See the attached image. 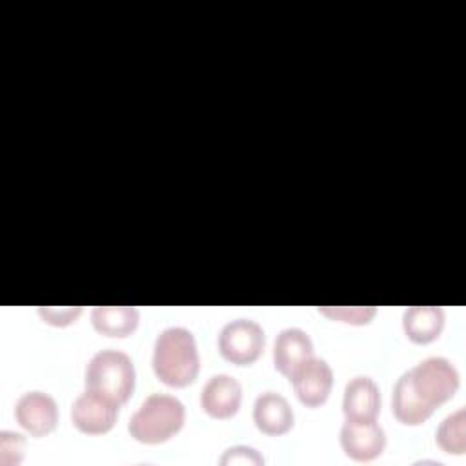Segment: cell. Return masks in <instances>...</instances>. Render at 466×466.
Wrapping results in <instances>:
<instances>
[{"label": "cell", "instance_id": "obj_1", "mask_svg": "<svg viewBox=\"0 0 466 466\" xmlns=\"http://www.w3.org/2000/svg\"><path fill=\"white\" fill-rule=\"evenodd\" d=\"M459 386L461 373L450 359L426 357L397 379L391 395L393 417L404 426H419L451 400Z\"/></svg>", "mask_w": 466, "mask_h": 466}, {"label": "cell", "instance_id": "obj_2", "mask_svg": "<svg viewBox=\"0 0 466 466\" xmlns=\"http://www.w3.org/2000/svg\"><path fill=\"white\" fill-rule=\"evenodd\" d=\"M153 371L169 388H186L200 371V355L195 335L184 326L162 329L153 346Z\"/></svg>", "mask_w": 466, "mask_h": 466}, {"label": "cell", "instance_id": "obj_3", "mask_svg": "<svg viewBox=\"0 0 466 466\" xmlns=\"http://www.w3.org/2000/svg\"><path fill=\"white\" fill-rule=\"evenodd\" d=\"M186 422L184 402L169 393L147 395L127 422L129 435L142 444H162L175 437Z\"/></svg>", "mask_w": 466, "mask_h": 466}, {"label": "cell", "instance_id": "obj_4", "mask_svg": "<svg viewBox=\"0 0 466 466\" xmlns=\"http://www.w3.org/2000/svg\"><path fill=\"white\" fill-rule=\"evenodd\" d=\"M84 382L87 390L98 391L122 406L135 391L137 370L127 353L107 348L96 351L89 359Z\"/></svg>", "mask_w": 466, "mask_h": 466}, {"label": "cell", "instance_id": "obj_5", "mask_svg": "<svg viewBox=\"0 0 466 466\" xmlns=\"http://www.w3.org/2000/svg\"><path fill=\"white\" fill-rule=\"evenodd\" d=\"M217 344L220 355L228 362L235 366H249L262 355L266 335L257 320L240 317L222 326Z\"/></svg>", "mask_w": 466, "mask_h": 466}, {"label": "cell", "instance_id": "obj_6", "mask_svg": "<svg viewBox=\"0 0 466 466\" xmlns=\"http://www.w3.org/2000/svg\"><path fill=\"white\" fill-rule=\"evenodd\" d=\"M118 411V402L86 388L71 404V422L80 433L104 435L116 424Z\"/></svg>", "mask_w": 466, "mask_h": 466}, {"label": "cell", "instance_id": "obj_7", "mask_svg": "<svg viewBox=\"0 0 466 466\" xmlns=\"http://www.w3.org/2000/svg\"><path fill=\"white\" fill-rule=\"evenodd\" d=\"M58 404L46 391H25L15 402V419L31 437H46L53 433L58 424Z\"/></svg>", "mask_w": 466, "mask_h": 466}, {"label": "cell", "instance_id": "obj_8", "mask_svg": "<svg viewBox=\"0 0 466 466\" xmlns=\"http://www.w3.org/2000/svg\"><path fill=\"white\" fill-rule=\"evenodd\" d=\"M339 441L346 457L368 462L382 455L386 431L377 420H346L340 428Z\"/></svg>", "mask_w": 466, "mask_h": 466}, {"label": "cell", "instance_id": "obj_9", "mask_svg": "<svg viewBox=\"0 0 466 466\" xmlns=\"http://www.w3.org/2000/svg\"><path fill=\"white\" fill-rule=\"evenodd\" d=\"M297 399L306 408L322 406L333 388V370L326 359L311 357L291 379Z\"/></svg>", "mask_w": 466, "mask_h": 466}, {"label": "cell", "instance_id": "obj_10", "mask_svg": "<svg viewBox=\"0 0 466 466\" xmlns=\"http://www.w3.org/2000/svg\"><path fill=\"white\" fill-rule=\"evenodd\" d=\"M242 404V384L228 373H215L200 390V408L211 419L226 420L237 415Z\"/></svg>", "mask_w": 466, "mask_h": 466}, {"label": "cell", "instance_id": "obj_11", "mask_svg": "<svg viewBox=\"0 0 466 466\" xmlns=\"http://www.w3.org/2000/svg\"><path fill=\"white\" fill-rule=\"evenodd\" d=\"M313 355V340L302 328H284L275 337L273 364L277 371L288 379H291Z\"/></svg>", "mask_w": 466, "mask_h": 466}, {"label": "cell", "instance_id": "obj_12", "mask_svg": "<svg viewBox=\"0 0 466 466\" xmlns=\"http://www.w3.org/2000/svg\"><path fill=\"white\" fill-rule=\"evenodd\" d=\"M342 413L346 420H377L380 413V390L368 375H357L344 386Z\"/></svg>", "mask_w": 466, "mask_h": 466}, {"label": "cell", "instance_id": "obj_13", "mask_svg": "<svg viewBox=\"0 0 466 466\" xmlns=\"http://www.w3.org/2000/svg\"><path fill=\"white\" fill-rule=\"evenodd\" d=\"M253 422L264 435H284L295 424V411L284 395L264 391L253 402Z\"/></svg>", "mask_w": 466, "mask_h": 466}, {"label": "cell", "instance_id": "obj_14", "mask_svg": "<svg viewBox=\"0 0 466 466\" xmlns=\"http://www.w3.org/2000/svg\"><path fill=\"white\" fill-rule=\"evenodd\" d=\"M446 315L441 306H410L402 313L404 335L415 344L437 340L444 329Z\"/></svg>", "mask_w": 466, "mask_h": 466}, {"label": "cell", "instance_id": "obj_15", "mask_svg": "<svg viewBox=\"0 0 466 466\" xmlns=\"http://www.w3.org/2000/svg\"><path fill=\"white\" fill-rule=\"evenodd\" d=\"M89 319L100 335L122 339L138 328L140 311L135 306H95Z\"/></svg>", "mask_w": 466, "mask_h": 466}, {"label": "cell", "instance_id": "obj_16", "mask_svg": "<svg viewBox=\"0 0 466 466\" xmlns=\"http://www.w3.org/2000/svg\"><path fill=\"white\" fill-rule=\"evenodd\" d=\"M435 442L444 453H466V410L459 408L446 415L435 431Z\"/></svg>", "mask_w": 466, "mask_h": 466}, {"label": "cell", "instance_id": "obj_17", "mask_svg": "<svg viewBox=\"0 0 466 466\" xmlns=\"http://www.w3.org/2000/svg\"><path fill=\"white\" fill-rule=\"evenodd\" d=\"M319 313L328 317L329 320L351 324V326H366L377 315L375 306H320Z\"/></svg>", "mask_w": 466, "mask_h": 466}, {"label": "cell", "instance_id": "obj_18", "mask_svg": "<svg viewBox=\"0 0 466 466\" xmlns=\"http://www.w3.org/2000/svg\"><path fill=\"white\" fill-rule=\"evenodd\" d=\"M25 457V437L18 431H0V464L16 466Z\"/></svg>", "mask_w": 466, "mask_h": 466}, {"label": "cell", "instance_id": "obj_19", "mask_svg": "<svg viewBox=\"0 0 466 466\" xmlns=\"http://www.w3.org/2000/svg\"><path fill=\"white\" fill-rule=\"evenodd\" d=\"M42 322L56 328H66L69 324H75L78 317L82 315L80 306H66V308H51V306H40L36 309Z\"/></svg>", "mask_w": 466, "mask_h": 466}, {"label": "cell", "instance_id": "obj_20", "mask_svg": "<svg viewBox=\"0 0 466 466\" xmlns=\"http://www.w3.org/2000/svg\"><path fill=\"white\" fill-rule=\"evenodd\" d=\"M220 464H264V457L251 446H231L218 459Z\"/></svg>", "mask_w": 466, "mask_h": 466}]
</instances>
